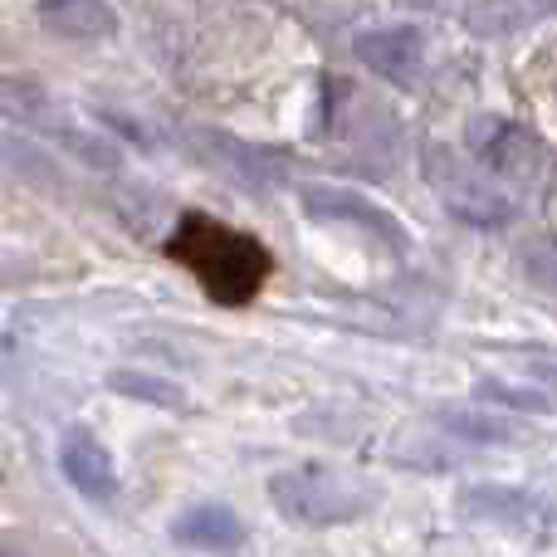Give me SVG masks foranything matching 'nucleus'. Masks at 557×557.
<instances>
[{"mask_svg":"<svg viewBox=\"0 0 557 557\" xmlns=\"http://www.w3.org/2000/svg\"><path fill=\"white\" fill-rule=\"evenodd\" d=\"M304 211L313 215V221L362 225L367 235H376L382 245H396V250L406 245V235H401V225H396V215H386L382 206L367 201V196L343 191V186H313V191H304Z\"/></svg>","mask_w":557,"mask_h":557,"instance_id":"f257e3e1","label":"nucleus"},{"mask_svg":"<svg viewBox=\"0 0 557 557\" xmlns=\"http://www.w3.org/2000/svg\"><path fill=\"white\" fill-rule=\"evenodd\" d=\"M274 504L298 523H337L352 519V499L323 474H274L270 480Z\"/></svg>","mask_w":557,"mask_h":557,"instance_id":"f03ea898","label":"nucleus"},{"mask_svg":"<svg viewBox=\"0 0 557 557\" xmlns=\"http://www.w3.org/2000/svg\"><path fill=\"white\" fill-rule=\"evenodd\" d=\"M352 54L362 69H372L376 78H392V84H411L421 74V35L416 29H367L352 39Z\"/></svg>","mask_w":557,"mask_h":557,"instance_id":"7ed1b4c3","label":"nucleus"},{"mask_svg":"<svg viewBox=\"0 0 557 557\" xmlns=\"http://www.w3.org/2000/svg\"><path fill=\"white\" fill-rule=\"evenodd\" d=\"M59 470H64V480L74 484L84 499L94 504H108L117 494V474H113V460H108V450L94 441V435L74 431L64 435V450H59Z\"/></svg>","mask_w":557,"mask_h":557,"instance_id":"20e7f679","label":"nucleus"},{"mask_svg":"<svg viewBox=\"0 0 557 557\" xmlns=\"http://www.w3.org/2000/svg\"><path fill=\"white\" fill-rule=\"evenodd\" d=\"M35 20L59 39H108L117 29L108 0H39Z\"/></svg>","mask_w":557,"mask_h":557,"instance_id":"39448f33","label":"nucleus"},{"mask_svg":"<svg viewBox=\"0 0 557 557\" xmlns=\"http://www.w3.org/2000/svg\"><path fill=\"white\" fill-rule=\"evenodd\" d=\"M172 539L201 553H235L245 543V523L225 504H196L172 523Z\"/></svg>","mask_w":557,"mask_h":557,"instance_id":"423d86ee","label":"nucleus"},{"mask_svg":"<svg viewBox=\"0 0 557 557\" xmlns=\"http://www.w3.org/2000/svg\"><path fill=\"white\" fill-rule=\"evenodd\" d=\"M211 143L215 147H206V152H211V162L221 166L225 176H235L245 191H264V186H274V166L264 162L250 143H231V137H211Z\"/></svg>","mask_w":557,"mask_h":557,"instance_id":"0eeeda50","label":"nucleus"},{"mask_svg":"<svg viewBox=\"0 0 557 557\" xmlns=\"http://www.w3.org/2000/svg\"><path fill=\"white\" fill-rule=\"evenodd\" d=\"M441 425L460 441H474V445H504V441H519V425L504 421L494 411H470V406H445L441 411Z\"/></svg>","mask_w":557,"mask_h":557,"instance_id":"6e6552de","label":"nucleus"},{"mask_svg":"<svg viewBox=\"0 0 557 557\" xmlns=\"http://www.w3.org/2000/svg\"><path fill=\"white\" fill-rule=\"evenodd\" d=\"M0 113L20 127H49V133H59L49 98L39 94V88H25L20 78H5V84H0Z\"/></svg>","mask_w":557,"mask_h":557,"instance_id":"1a4fd4ad","label":"nucleus"},{"mask_svg":"<svg viewBox=\"0 0 557 557\" xmlns=\"http://www.w3.org/2000/svg\"><path fill=\"white\" fill-rule=\"evenodd\" d=\"M5 166H10V172H15V176H25L29 186H39V182H45L49 191H54V186H64V176H59V166L49 162V157L39 152V147H25V143H20V137H10V143H5Z\"/></svg>","mask_w":557,"mask_h":557,"instance_id":"9d476101","label":"nucleus"},{"mask_svg":"<svg viewBox=\"0 0 557 557\" xmlns=\"http://www.w3.org/2000/svg\"><path fill=\"white\" fill-rule=\"evenodd\" d=\"M465 499H470L474 513H484L494 523H519L529 513V494H519V490H474Z\"/></svg>","mask_w":557,"mask_h":557,"instance_id":"9b49d317","label":"nucleus"},{"mask_svg":"<svg viewBox=\"0 0 557 557\" xmlns=\"http://www.w3.org/2000/svg\"><path fill=\"white\" fill-rule=\"evenodd\" d=\"M113 392L137 396V401H157V406H182L176 386H166L162 376H143V372H113Z\"/></svg>","mask_w":557,"mask_h":557,"instance_id":"f8f14e48","label":"nucleus"},{"mask_svg":"<svg viewBox=\"0 0 557 557\" xmlns=\"http://www.w3.org/2000/svg\"><path fill=\"white\" fill-rule=\"evenodd\" d=\"M480 396L484 401H494V406H509V411H548V396L543 392H523V386H504V382H480Z\"/></svg>","mask_w":557,"mask_h":557,"instance_id":"ddd939ff","label":"nucleus"}]
</instances>
